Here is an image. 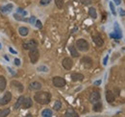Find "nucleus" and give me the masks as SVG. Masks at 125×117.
<instances>
[{"instance_id":"nucleus-43","label":"nucleus","mask_w":125,"mask_h":117,"mask_svg":"<svg viewBox=\"0 0 125 117\" xmlns=\"http://www.w3.org/2000/svg\"><path fill=\"white\" fill-rule=\"evenodd\" d=\"M0 47H1V44H0Z\"/></svg>"},{"instance_id":"nucleus-35","label":"nucleus","mask_w":125,"mask_h":117,"mask_svg":"<svg viewBox=\"0 0 125 117\" xmlns=\"http://www.w3.org/2000/svg\"><path fill=\"white\" fill-rule=\"evenodd\" d=\"M28 21H29L31 24H34V23H36V21H37V20H36V17H35V16H31V17H30V19H29Z\"/></svg>"},{"instance_id":"nucleus-11","label":"nucleus","mask_w":125,"mask_h":117,"mask_svg":"<svg viewBox=\"0 0 125 117\" xmlns=\"http://www.w3.org/2000/svg\"><path fill=\"white\" fill-rule=\"evenodd\" d=\"M93 40H94V42L95 43V45H97L98 47H101L104 44L103 39L99 35H94V36H93Z\"/></svg>"},{"instance_id":"nucleus-32","label":"nucleus","mask_w":125,"mask_h":117,"mask_svg":"<svg viewBox=\"0 0 125 117\" xmlns=\"http://www.w3.org/2000/svg\"><path fill=\"white\" fill-rule=\"evenodd\" d=\"M17 14H20L22 15H27V12L24 11L23 9H21V8H17Z\"/></svg>"},{"instance_id":"nucleus-13","label":"nucleus","mask_w":125,"mask_h":117,"mask_svg":"<svg viewBox=\"0 0 125 117\" xmlns=\"http://www.w3.org/2000/svg\"><path fill=\"white\" fill-rule=\"evenodd\" d=\"M70 78L73 82H79V81H83L85 79L84 75L81 73H72L70 75Z\"/></svg>"},{"instance_id":"nucleus-41","label":"nucleus","mask_w":125,"mask_h":117,"mask_svg":"<svg viewBox=\"0 0 125 117\" xmlns=\"http://www.w3.org/2000/svg\"><path fill=\"white\" fill-rule=\"evenodd\" d=\"M114 2L116 4V5H119L121 3V0H114Z\"/></svg>"},{"instance_id":"nucleus-27","label":"nucleus","mask_w":125,"mask_h":117,"mask_svg":"<svg viewBox=\"0 0 125 117\" xmlns=\"http://www.w3.org/2000/svg\"><path fill=\"white\" fill-rule=\"evenodd\" d=\"M61 107H62V103L60 102V101H56L55 104H54L53 108H54L55 110H60V109H61Z\"/></svg>"},{"instance_id":"nucleus-8","label":"nucleus","mask_w":125,"mask_h":117,"mask_svg":"<svg viewBox=\"0 0 125 117\" xmlns=\"http://www.w3.org/2000/svg\"><path fill=\"white\" fill-rule=\"evenodd\" d=\"M62 67L66 70H70L73 66V61L70 58H64L62 61Z\"/></svg>"},{"instance_id":"nucleus-3","label":"nucleus","mask_w":125,"mask_h":117,"mask_svg":"<svg viewBox=\"0 0 125 117\" xmlns=\"http://www.w3.org/2000/svg\"><path fill=\"white\" fill-rule=\"evenodd\" d=\"M29 58L32 63H36L39 58H40V52L38 50V48H33L31 50H29Z\"/></svg>"},{"instance_id":"nucleus-24","label":"nucleus","mask_w":125,"mask_h":117,"mask_svg":"<svg viewBox=\"0 0 125 117\" xmlns=\"http://www.w3.org/2000/svg\"><path fill=\"white\" fill-rule=\"evenodd\" d=\"M102 103L100 102H97V103H95L94 104V111H96V112H99V111H101L102 110Z\"/></svg>"},{"instance_id":"nucleus-31","label":"nucleus","mask_w":125,"mask_h":117,"mask_svg":"<svg viewBox=\"0 0 125 117\" xmlns=\"http://www.w3.org/2000/svg\"><path fill=\"white\" fill-rule=\"evenodd\" d=\"M50 2H51V0H40V4L42 6H46L48 4H50Z\"/></svg>"},{"instance_id":"nucleus-2","label":"nucleus","mask_w":125,"mask_h":117,"mask_svg":"<svg viewBox=\"0 0 125 117\" xmlns=\"http://www.w3.org/2000/svg\"><path fill=\"white\" fill-rule=\"evenodd\" d=\"M76 47L79 51L81 52H87L89 49H90V44L89 42L84 39H79L76 41Z\"/></svg>"},{"instance_id":"nucleus-36","label":"nucleus","mask_w":125,"mask_h":117,"mask_svg":"<svg viewBox=\"0 0 125 117\" xmlns=\"http://www.w3.org/2000/svg\"><path fill=\"white\" fill-rule=\"evenodd\" d=\"M15 64H16V66H19L20 65V59L19 58H15Z\"/></svg>"},{"instance_id":"nucleus-1","label":"nucleus","mask_w":125,"mask_h":117,"mask_svg":"<svg viewBox=\"0 0 125 117\" xmlns=\"http://www.w3.org/2000/svg\"><path fill=\"white\" fill-rule=\"evenodd\" d=\"M34 99L40 105H47L51 101V94L47 91H39L35 94Z\"/></svg>"},{"instance_id":"nucleus-44","label":"nucleus","mask_w":125,"mask_h":117,"mask_svg":"<svg viewBox=\"0 0 125 117\" xmlns=\"http://www.w3.org/2000/svg\"><path fill=\"white\" fill-rule=\"evenodd\" d=\"M0 111H1V109H0Z\"/></svg>"},{"instance_id":"nucleus-33","label":"nucleus","mask_w":125,"mask_h":117,"mask_svg":"<svg viewBox=\"0 0 125 117\" xmlns=\"http://www.w3.org/2000/svg\"><path fill=\"white\" fill-rule=\"evenodd\" d=\"M35 24H36V27H37V28H39V29H42V21H41V20H37Z\"/></svg>"},{"instance_id":"nucleus-23","label":"nucleus","mask_w":125,"mask_h":117,"mask_svg":"<svg viewBox=\"0 0 125 117\" xmlns=\"http://www.w3.org/2000/svg\"><path fill=\"white\" fill-rule=\"evenodd\" d=\"M42 117H52L53 112H52V110H51V109H49V108H45V109H43V110H42Z\"/></svg>"},{"instance_id":"nucleus-7","label":"nucleus","mask_w":125,"mask_h":117,"mask_svg":"<svg viewBox=\"0 0 125 117\" xmlns=\"http://www.w3.org/2000/svg\"><path fill=\"white\" fill-rule=\"evenodd\" d=\"M22 46H23V49H25V50H31L33 48H37L38 42L35 39H30L27 42H24Z\"/></svg>"},{"instance_id":"nucleus-15","label":"nucleus","mask_w":125,"mask_h":117,"mask_svg":"<svg viewBox=\"0 0 125 117\" xmlns=\"http://www.w3.org/2000/svg\"><path fill=\"white\" fill-rule=\"evenodd\" d=\"M64 117H79V114L72 108H68L66 109L65 113H64Z\"/></svg>"},{"instance_id":"nucleus-39","label":"nucleus","mask_w":125,"mask_h":117,"mask_svg":"<svg viewBox=\"0 0 125 117\" xmlns=\"http://www.w3.org/2000/svg\"><path fill=\"white\" fill-rule=\"evenodd\" d=\"M9 51H10V52H11L12 54H16V53H17L16 50H14V49H13L12 47H9Z\"/></svg>"},{"instance_id":"nucleus-14","label":"nucleus","mask_w":125,"mask_h":117,"mask_svg":"<svg viewBox=\"0 0 125 117\" xmlns=\"http://www.w3.org/2000/svg\"><path fill=\"white\" fill-rule=\"evenodd\" d=\"M42 84L39 82H36V81L30 83V85H29V88L32 90H40V89H42Z\"/></svg>"},{"instance_id":"nucleus-40","label":"nucleus","mask_w":125,"mask_h":117,"mask_svg":"<svg viewBox=\"0 0 125 117\" xmlns=\"http://www.w3.org/2000/svg\"><path fill=\"white\" fill-rule=\"evenodd\" d=\"M101 84V81L99 80V81H96V82H94V86H99Z\"/></svg>"},{"instance_id":"nucleus-28","label":"nucleus","mask_w":125,"mask_h":117,"mask_svg":"<svg viewBox=\"0 0 125 117\" xmlns=\"http://www.w3.org/2000/svg\"><path fill=\"white\" fill-rule=\"evenodd\" d=\"M56 6L59 9H62L63 7V0H56Z\"/></svg>"},{"instance_id":"nucleus-21","label":"nucleus","mask_w":125,"mask_h":117,"mask_svg":"<svg viewBox=\"0 0 125 117\" xmlns=\"http://www.w3.org/2000/svg\"><path fill=\"white\" fill-rule=\"evenodd\" d=\"M24 100H25V97H23V96H20L18 99H17V101H16V103L15 104V108L16 109H18L21 106H22V104H23V102H24Z\"/></svg>"},{"instance_id":"nucleus-29","label":"nucleus","mask_w":125,"mask_h":117,"mask_svg":"<svg viewBox=\"0 0 125 117\" xmlns=\"http://www.w3.org/2000/svg\"><path fill=\"white\" fill-rule=\"evenodd\" d=\"M110 9H111V12L114 15H116V12H115V6L113 4V2H110Z\"/></svg>"},{"instance_id":"nucleus-25","label":"nucleus","mask_w":125,"mask_h":117,"mask_svg":"<svg viewBox=\"0 0 125 117\" xmlns=\"http://www.w3.org/2000/svg\"><path fill=\"white\" fill-rule=\"evenodd\" d=\"M89 15H91V17H93V18H94V19L97 17V13H96L95 8H94V7H91V8L89 9Z\"/></svg>"},{"instance_id":"nucleus-6","label":"nucleus","mask_w":125,"mask_h":117,"mask_svg":"<svg viewBox=\"0 0 125 117\" xmlns=\"http://www.w3.org/2000/svg\"><path fill=\"white\" fill-rule=\"evenodd\" d=\"M100 98H101V95H100V93H99L98 91L94 90V91H93V92L91 93L89 100H90V102H91V103H93V104H95V103H97V102H99V101H100Z\"/></svg>"},{"instance_id":"nucleus-30","label":"nucleus","mask_w":125,"mask_h":117,"mask_svg":"<svg viewBox=\"0 0 125 117\" xmlns=\"http://www.w3.org/2000/svg\"><path fill=\"white\" fill-rule=\"evenodd\" d=\"M38 70L39 71H42V72H48V67L44 66V65H42V66L38 67Z\"/></svg>"},{"instance_id":"nucleus-16","label":"nucleus","mask_w":125,"mask_h":117,"mask_svg":"<svg viewBox=\"0 0 125 117\" xmlns=\"http://www.w3.org/2000/svg\"><path fill=\"white\" fill-rule=\"evenodd\" d=\"M12 86L14 87V88H16L19 92H22L23 91V89H24V88H23V85L21 84V83H19V82H17V81H12Z\"/></svg>"},{"instance_id":"nucleus-42","label":"nucleus","mask_w":125,"mask_h":117,"mask_svg":"<svg viewBox=\"0 0 125 117\" xmlns=\"http://www.w3.org/2000/svg\"><path fill=\"white\" fill-rule=\"evenodd\" d=\"M24 117H33V115H32V114H30V113H29V114H27V115H25V116Z\"/></svg>"},{"instance_id":"nucleus-26","label":"nucleus","mask_w":125,"mask_h":117,"mask_svg":"<svg viewBox=\"0 0 125 117\" xmlns=\"http://www.w3.org/2000/svg\"><path fill=\"white\" fill-rule=\"evenodd\" d=\"M10 108H5V109H2L0 111V117H7L10 114Z\"/></svg>"},{"instance_id":"nucleus-5","label":"nucleus","mask_w":125,"mask_h":117,"mask_svg":"<svg viewBox=\"0 0 125 117\" xmlns=\"http://www.w3.org/2000/svg\"><path fill=\"white\" fill-rule=\"evenodd\" d=\"M110 37L111 38H114L115 39H119L122 38V31L119 28L118 23H115V31H114V33H112L110 35Z\"/></svg>"},{"instance_id":"nucleus-19","label":"nucleus","mask_w":125,"mask_h":117,"mask_svg":"<svg viewBox=\"0 0 125 117\" xmlns=\"http://www.w3.org/2000/svg\"><path fill=\"white\" fill-rule=\"evenodd\" d=\"M13 8H14L13 4H7L6 6H4V7L1 8V12L3 14H7V13H10L13 10Z\"/></svg>"},{"instance_id":"nucleus-12","label":"nucleus","mask_w":125,"mask_h":117,"mask_svg":"<svg viewBox=\"0 0 125 117\" xmlns=\"http://www.w3.org/2000/svg\"><path fill=\"white\" fill-rule=\"evenodd\" d=\"M106 100L109 104H113L115 100V93L111 90L106 91Z\"/></svg>"},{"instance_id":"nucleus-9","label":"nucleus","mask_w":125,"mask_h":117,"mask_svg":"<svg viewBox=\"0 0 125 117\" xmlns=\"http://www.w3.org/2000/svg\"><path fill=\"white\" fill-rule=\"evenodd\" d=\"M11 100H12V94H11L10 91H7L4 94V96L0 99V105H2V106L7 105V104H9V103L11 102Z\"/></svg>"},{"instance_id":"nucleus-38","label":"nucleus","mask_w":125,"mask_h":117,"mask_svg":"<svg viewBox=\"0 0 125 117\" xmlns=\"http://www.w3.org/2000/svg\"><path fill=\"white\" fill-rule=\"evenodd\" d=\"M119 15H122V16H125V11L123 9H119Z\"/></svg>"},{"instance_id":"nucleus-20","label":"nucleus","mask_w":125,"mask_h":117,"mask_svg":"<svg viewBox=\"0 0 125 117\" xmlns=\"http://www.w3.org/2000/svg\"><path fill=\"white\" fill-rule=\"evenodd\" d=\"M7 86V81H6V78L4 76H0V91H3L5 90Z\"/></svg>"},{"instance_id":"nucleus-17","label":"nucleus","mask_w":125,"mask_h":117,"mask_svg":"<svg viewBox=\"0 0 125 117\" xmlns=\"http://www.w3.org/2000/svg\"><path fill=\"white\" fill-rule=\"evenodd\" d=\"M32 106H33V102H32L31 98H30V97L25 98L24 102L22 104V107H23V108H29V107H31Z\"/></svg>"},{"instance_id":"nucleus-22","label":"nucleus","mask_w":125,"mask_h":117,"mask_svg":"<svg viewBox=\"0 0 125 117\" xmlns=\"http://www.w3.org/2000/svg\"><path fill=\"white\" fill-rule=\"evenodd\" d=\"M18 33H19L20 36L26 37V36L28 35V33H29V30H28V28H26V27H20V28L18 29Z\"/></svg>"},{"instance_id":"nucleus-37","label":"nucleus","mask_w":125,"mask_h":117,"mask_svg":"<svg viewBox=\"0 0 125 117\" xmlns=\"http://www.w3.org/2000/svg\"><path fill=\"white\" fill-rule=\"evenodd\" d=\"M108 58H109V56H106V57L104 58V60H103V64H104V65L107 64V62H108Z\"/></svg>"},{"instance_id":"nucleus-10","label":"nucleus","mask_w":125,"mask_h":117,"mask_svg":"<svg viewBox=\"0 0 125 117\" xmlns=\"http://www.w3.org/2000/svg\"><path fill=\"white\" fill-rule=\"evenodd\" d=\"M80 61L84 65V67H86V68H91L93 66V59L90 57H83Z\"/></svg>"},{"instance_id":"nucleus-34","label":"nucleus","mask_w":125,"mask_h":117,"mask_svg":"<svg viewBox=\"0 0 125 117\" xmlns=\"http://www.w3.org/2000/svg\"><path fill=\"white\" fill-rule=\"evenodd\" d=\"M80 2L84 5H91L92 4V1L91 0H80Z\"/></svg>"},{"instance_id":"nucleus-4","label":"nucleus","mask_w":125,"mask_h":117,"mask_svg":"<svg viewBox=\"0 0 125 117\" xmlns=\"http://www.w3.org/2000/svg\"><path fill=\"white\" fill-rule=\"evenodd\" d=\"M52 83H53L54 87H56V88H63L65 86V84H66L65 80L62 77H59V76L54 77Z\"/></svg>"},{"instance_id":"nucleus-18","label":"nucleus","mask_w":125,"mask_h":117,"mask_svg":"<svg viewBox=\"0 0 125 117\" xmlns=\"http://www.w3.org/2000/svg\"><path fill=\"white\" fill-rule=\"evenodd\" d=\"M68 49H69V52H70V54H71V56L73 57V58H78L79 56V52L76 50V48L73 46V45H70L69 47H68Z\"/></svg>"}]
</instances>
